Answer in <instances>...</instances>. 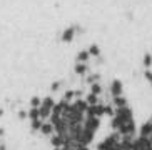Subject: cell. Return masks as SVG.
Wrapping results in <instances>:
<instances>
[{
  "label": "cell",
  "mask_w": 152,
  "mask_h": 150,
  "mask_svg": "<svg viewBox=\"0 0 152 150\" xmlns=\"http://www.w3.org/2000/svg\"><path fill=\"white\" fill-rule=\"evenodd\" d=\"M65 150H84V149H79V147H75V149H65Z\"/></svg>",
  "instance_id": "cell-1"
}]
</instances>
